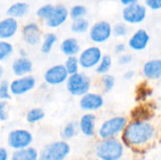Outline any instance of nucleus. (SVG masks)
<instances>
[{
  "label": "nucleus",
  "mask_w": 161,
  "mask_h": 160,
  "mask_svg": "<svg viewBox=\"0 0 161 160\" xmlns=\"http://www.w3.org/2000/svg\"><path fill=\"white\" fill-rule=\"evenodd\" d=\"M18 30V23L13 17H7L0 21V39L7 40L15 35Z\"/></svg>",
  "instance_id": "obj_15"
},
{
  "label": "nucleus",
  "mask_w": 161,
  "mask_h": 160,
  "mask_svg": "<svg viewBox=\"0 0 161 160\" xmlns=\"http://www.w3.org/2000/svg\"><path fill=\"white\" fill-rule=\"evenodd\" d=\"M36 84V80L31 75L20 76L17 79H14L10 84V92L14 95H22L31 91Z\"/></svg>",
  "instance_id": "obj_11"
},
{
  "label": "nucleus",
  "mask_w": 161,
  "mask_h": 160,
  "mask_svg": "<svg viewBox=\"0 0 161 160\" xmlns=\"http://www.w3.org/2000/svg\"><path fill=\"white\" fill-rule=\"evenodd\" d=\"M90 39L95 43H103L108 41L112 35V26L107 21H99L91 26Z\"/></svg>",
  "instance_id": "obj_5"
},
{
  "label": "nucleus",
  "mask_w": 161,
  "mask_h": 160,
  "mask_svg": "<svg viewBox=\"0 0 161 160\" xmlns=\"http://www.w3.org/2000/svg\"><path fill=\"white\" fill-rule=\"evenodd\" d=\"M86 13H87V8L83 5H75L72 7L69 11V15L71 16L73 20L82 18L86 15Z\"/></svg>",
  "instance_id": "obj_28"
},
{
  "label": "nucleus",
  "mask_w": 161,
  "mask_h": 160,
  "mask_svg": "<svg viewBox=\"0 0 161 160\" xmlns=\"http://www.w3.org/2000/svg\"><path fill=\"white\" fill-rule=\"evenodd\" d=\"M69 16V11L66 7L62 5L56 6L51 16L46 20V25L49 27L56 28L64 24Z\"/></svg>",
  "instance_id": "obj_13"
},
{
  "label": "nucleus",
  "mask_w": 161,
  "mask_h": 160,
  "mask_svg": "<svg viewBox=\"0 0 161 160\" xmlns=\"http://www.w3.org/2000/svg\"><path fill=\"white\" fill-rule=\"evenodd\" d=\"M123 19L126 24L138 25L143 22L147 15V9L143 5L139 3L125 7L123 10Z\"/></svg>",
  "instance_id": "obj_7"
},
{
  "label": "nucleus",
  "mask_w": 161,
  "mask_h": 160,
  "mask_svg": "<svg viewBox=\"0 0 161 160\" xmlns=\"http://www.w3.org/2000/svg\"><path fill=\"white\" fill-rule=\"evenodd\" d=\"M126 125V120L123 117H114L108 121H106L100 130L99 135L103 139H108L109 137H112L116 134H118L120 131H122Z\"/></svg>",
  "instance_id": "obj_9"
},
{
  "label": "nucleus",
  "mask_w": 161,
  "mask_h": 160,
  "mask_svg": "<svg viewBox=\"0 0 161 160\" xmlns=\"http://www.w3.org/2000/svg\"><path fill=\"white\" fill-rule=\"evenodd\" d=\"M150 114H151L150 110L143 106L138 107L133 111V117L137 119V121H143L145 119H149Z\"/></svg>",
  "instance_id": "obj_31"
},
{
  "label": "nucleus",
  "mask_w": 161,
  "mask_h": 160,
  "mask_svg": "<svg viewBox=\"0 0 161 160\" xmlns=\"http://www.w3.org/2000/svg\"><path fill=\"white\" fill-rule=\"evenodd\" d=\"M13 51L11 43L6 41H0V60H3L10 56Z\"/></svg>",
  "instance_id": "obj_32"
},
{
  "label": "nucleus",
  "mask_w": 161,
  "mask_h": 160,
  "mask_svg": "<svg viewBox=\"0 0 161 160\" xmlns=\"http://www.w3.org/2000/svg\"><path fill=\"white\" fill-rule=\"evenodd\" d=\"M150 41V36L145 29L137 30L128 40V46L134 51L144 50Z\"/></svg>",
  "instance_id": "obj_12"
},
{
  "label": "nucleus",
  "mask_w": 161,
  "mask_h": 160,
  "mask_svg": "<svg viewBox=\"0 0 161 160\" xmlns=\"http://www.w3.org/2000/svg\"><path fill=\"white\" fill-rule=\"evenodd\" d=\"M54 8H55V6H53L51 4H47V5L42 6L37 10V15L39 16L40 19H42V20L46 21L51 16V14L53 13Z\"/></svg>",
  "instance_id": "obj_29"
},
{
  "label": "nucleus",
  "mask_w": 161,
  "mask_h": 160,
  "mask_svg": "<svg viewBox=\"0 0 161 160\" xmlns=\"http://www.w3.org/2000/svg\"><path fill=\"white\" fill-rule=\"evenodd\" d=\"M89 27H90V24L88 20H86L84 17L75 19L71 25V30L74 33H77V34L85 33L86 31H88Z\"/></svg>",
  "instance_id": "obj_23"
},
{
  "label": "nucleus",
  "mask_w": 161,
  "mask_h": 160,
  "mask_svg": "<svg viewBox=\"0 0 161 160\" xmlns=\"http://www.w3.org/2000/svg\"><path fill=\"white\" fill-rule=\"evenodd\" d=\"M133 76H134V72L133 71H127L124 74V78L125 80H130L131 78H133Z\"/></svg>",
  "instance_id": "obj_43"
},
{
  "label": "nucleus",
  "mask_w": 161,
  "mask_h": 160,
  "mask_svg": "<svg viewBox=\"0 0 161 160\" xmlns=\"http://www.w3.org/2000/svg\"><path fill=\"white\" fill-rule=\"evenodd\" d=\"M102 57L103 54L99 47L90 46L80 53L78 60L83 69H92L98 65Z\"/></svg>",
  "instance_id": "obj_8"
},
{
  "label": "nucleus",
  "mask_w": 161,
  "mask_h": 160,
  "mask_svg": "<svg viewBox=\"0 0 161 160\" xmlns=\"http://www.w3.org/2000/svg\"><path fill=\"white\" fill-rule=\"evenodd\" d=\"M44 116H45L44 111L42 108H32L26 114V121L30 124H34V123L42 121L44 118Z\"/></svg>",
  "instance_id": "obj_27"
},
{
  "label": "nucleus",
  "mask_w": 161,
  "mask_h": 160,
  "mask_svg": "<svg viewBox=\"0 0 161 160\" xmlns=\"http://www.w3.org/2000/svg\"><path fill=\"white\" fill-rule=\"evenodd\" d=\"M132 61V56L129 54H121L119 58V63L122 65H126L129 64Z\"/></svg>",
  "instance_id": "obj_39"
},
{
  "label": "nucleus",
  "mask_w": 161,
  "mask_h": 160,
  "mask_svg": "<svg viewBox=\"0 0 161 160\" xmlns=\"http://www.w3.org/2000/svg\"><path fill=\"white\" fill-rule=\"evenodd\" d=\"M2 75H3V68H2V66L0 65V78L2 77Z\"/></svg>",
  "instance_id": "obj_44"
},
{
  "label": "nucleus",
  "mask_w": 161,
  "mask_h": 160,
  "mask_svg": "<svg viewBox=\"0 0 161 160\" xmlns=\"http://www.w3.org/2000/svg\"><path fill=\"white\" fill-rule=\"evenodd\" d=\"M8 153L5 148L0 147V160H8Z\"/></svg>",
  "instance_id": "obj_41"
},
{
  "label": "nucleus",
  "mask_w": 161,
  "mask_h": 160,
  "mask_svg": "<svg viewBox=\"0 0 161 160\" xmlns=\"http://www.w3.org/2000/svg\"><path fill=\"white\" fill-rule=\"evenodd\" d=\"M60 50L67 57L75 56L80 51V45H79V43H78L76 39H75V38H68V39H65L61 42Z\"/></svg>",
  "instance_id": "obj_19"
},
{
  "label": "nucleus",
  "mask_w": 161,
  "mask_h": 160,
  "mask_svg": "<svg viewBox=\"0 0 161 160\" xmlns=\"http://www.w3.org/2000/svg\"><path fill=\"white\" fill-rule=\"evenodd\" d=\"M32 71V62L26 58H19L12 63V72L17 76H24Z\"/></svg>",
  "instance_id": "obj_18"
},
{
  "label": "nucleus",
  "mask_w": 161,
  "mask_h": 160,
  "mask_svg": "<svg viewBox=\"0 0 161 160\" xmlns=\"http://www.w3.org/2000/svg\"><path fill=\"white\" fill-rule=\"evenodd\" d=\"M129 28L125 23H118L112 26V35L116 37H125L128 34Z\"/></svg>",
  "instance_id": "obj_30"
},
{
  "label": "nucleus",
  "mask_w": 161,
  "mask_h": 160,
  "mask_svg": "<svg viewBox=\"0 0 161 160\" xmlns=\"http://www.w3.org/2000/svg\"><path fill=\"white\" fill-rule=\"evenodd\" d=\"M66 88L72 95L83 96L90 91L91 79L88 75L79 72L70 74L66 80Z\"/></svg>",
  "instance_id": "obj_2"
},
{
  "label": "nucleus",
  "mask_w": 161,
  "mask_h": 160,
  "mask_svg": "<svg viewBox=\"0 0 161 160\" xmlns=\"http://www.w3.org/2000/svg\"><path fill=\"white\" fill-rule=\"evenodd\" d=\"M123 152L124 148L122 144L115 140L105 141L96 149L98 157L103 160H118L123 156Z\"/></svg>",
  "instance_id": "obj_4"
},
{
  "label": "nucleus",
  "mask_w": 161,
  "mask_h": 160,
  "mask_svg": "<svg viewBox=\"0 0 161 160\" xmlns=\"http://www.w3.org/2000/svg\"><path fill=\"white\" fill-rule=\"evenodd\" d=\"M58 40V37L56 34L54 33H48L46 36H45V39L42 42V48H41V51L43 53V54H48L50 53V51L52 50L54 44L56 43Z\"/></svg>",
  "instance_id": "obj_25"
},
{
  "label": "nucleus",
  "mask_w": 161,
  "mask_h": 160,
  "mask_svg": "<svg viewBox=\"0 0 161 160\" xmlns=\"http://www.w3.org/2000/svg\"><path fill=\"white\" fill-rule=\"evenodd\" d=\"M143 75L152 80H157L161 78V59H151L144 63L142 67Z\"/></svg>",
  "instance_id": "obj_16"
},
{
  "label": "nucleus",
  "mask_w": 161,
  "mask_h": 160,
  "mask_svg": "<svg viewBox=\"0 0 161 160\" xmlns=\"http://www.w3.org/2000/svg\"><path fill=\"white\" fill-rule=\"evenodd\" d=\"M104 105V99L100 94L87 92L80 100V108L84 110H97Z\"/></svg>",
  "instance_id": "obj_14"
},
{
  "label": "nucleus",
  "mask_w": 161,
  "mask_h": 160,
  "mask_svg": "<svg viewBox=\"0 0 161 160\" xmlns=\"http://www.w3.org/2000/svg\"><path fill=\"white\" fill-rule=\"evenodd\" d=\"M33 141L32 134L25 129L12 130L8 136V144L13 150L28 147Z\"/></svg>",
  "instance_id": "obj_6"
},
{
  "label": "nucleus",
  "mask_w": 161,
  "mask_h": 160,
  "mask_svg": "<svg viewBox=\"0 0 161 160\" xmlns=\"http://www.w3.org/2000/svg\"><path fill=\"white\" fill-rule=\"evenodd\" d=\"M75 133H76V125H75V123H70L64 127V129L62 131V137L64 139H72L75 135Z\"/></svg>",
  "instance_id": "obj_34"
},
{
  "label": "nucleus",
  "mask_w": 161,
  "mask_h": 160,
  "mask_svg": "<svg viewBox=\"0 0 161 160\" xmlns=\"http://www.w3.org/2000/svg\"><path fill=\"white\" fill-rule=\"evenodd\" d=\"M70 153V146L64 141H57L46 145L41 154L39 160H63Z\"/></svg>",
  "instance_id": "obj_3"
},
{
  "label": "nucleus",
  "mask_w": 161,
  "mask_h": 160,
  "mask_svg": "<svg viewBox=\"0 0 161 160\" xmlns=\"http://www.w3.org/2000/svg\"><path fill=\"white\" fill-rule=\"evenodd\" d=\"M95 116L92 114H85L80 120V129L86 136H92L94 134Z\"/></svg>",
  "instance_id": "obj_22"
},
{
  "label": "nucleus",
  "mask_w": 161,
  "mask_h": 160,
  "mask_svg": "<svg viewBox=\"0 0 161 160\" xmlns=\"http://www.w3.org/2000/svg\"><path fill=\"white\" fill-rule=\"evenodd\" d=\"M102 83H103V88L105 92H108L110 91L115 85V78L113 75L111 74H104V76L102 77Z\"/></svg>",
  "instance_id": "obj_33"
},
{
  "label": "nucleus",
  "mask_w": 161,
  "mask_h": 160,
  "mask_svg": "<svg viewBox=\"0 0 161 160\" xmlns=\"http://www.w3.org/2000/svg\"><path fill=\"white\" fill-rule=\"evenodd\" d=\"M125 50H126V46H125V43H122V42L117 43V44L115 45V47H114V51H115L117 54H124Z\"/></svg>",
  "instance_id": "obj_40"
},
{
  "label": "nucleus",
  "mask_w": 161,
  "mask_h": 160,
  "mask_svg": "<svg viewBox=\"0 0 161 160\" xmlns=\"http://www.w3.org/2000/svg\"><path fill=\"white\" fill-rule=\"evenodd\" d=\"M10 98V88L7 81H3L0 84V99L6 100Z\"/></svg>",
  "instance_id": "obj_35"
},
{
  "label": "nucleus",
  "mask_w": 161,
  "mask_h": 160,
  "mask_svg": "<svg viewBox=\"0 0 161 160\" xmlns=\"http://www.w3.org/2000/svg\"><path fill=\"white\" fill-rule=\"evenodd\" d=\"M150 94H151V90H149L147 88V86H145V85L141 86L138 90V98H140V100L145 99Z\"/></svg>",
  "instance_id": "obj_36"
},
{
  "label": "nucleus",
  "mask_w": 161,
  "mask_h": 160,
  "mask_svg": "<svg viewBox=\"0 0 161 160\" xmlns=\"http://www.w3.org/2000/svg\"><path fill=\"white\" fill-rule=\"evenodd\" d=\"M139 0H120L121 4L124 5L125 7H127V6H131V5H134V4H137Z\"/></svg>",
  "instance_id": "obj_42"
},
{
  "label": "nucleus",
  "mask_w": 161,
  "mask_h": 160,
  "mask_svg": "<svg viewBox=\"0 0 161 160\" xmlns=\"http://www.w3.org/2000/svg\"><path fill=\"white\" fill-rule=\"evenodd\" d=\"M69 76V74L64 65L58 64L49 68L44 74V80L49 85H59L64 83Z\"/></svg>",
  "instance_id": "obj_10"
},
{
  "label": "nucleus",
  "mask_w": 161,
  "mask_h": 160,
  "mask_svg": "<svg viewBox=\"0 0 161 160\" xmlns=\"http://www.w3.org/2000/svg\"><path fill=\"white\" fill-rule=\"evenodd\" d=\"M64 66H65V68H66V70L70 75V74H74L78 73L80 64H79L78 58L75 56H70L66 59Z\"/></svg>",
  "instance_id": "obj_26"
},
{
  "label": "nucleus",
  "mask_w": 161,
  "mask_h": 160,
  "mask_svg": "<svg viewBox=\"0 0 161 160\" xmlns=\"http://www.w3.org/2000/svg\"><path fill=\"white\" fill-rule=\"evenodd\" d=\"M8 118L7 111V103L5 101L0 102V121H7Z\"/></svg>",
  "instance_id": "obj_38"
},
{
  "label": "nucleus",
  "mask_w": 161,
  "mask_h": 160,
  "mask_svg": "<svg viewBox=\"0 0 161 160\" xmlns=\"http://www.w3.org/2000/svg\"><path fill=\"white\" fill-rule=\"evenodd\" d=\"M145 5L152 10L161 9V0H145Z\"/></svg>",
  "instance_id": "obj_37"
},
{
  "label": "nucleus",
  "mask_w": 161,
  "mask_h": 160,
  "mask_svg": "<svg viewBox=\"0 0 161 160\" xmlns=\"http://www.w3.org/2000/svg\"><path fill=\"white\" fill-rule=\"evenodd\" d=\"M112 65V58L109 55H104L96 66V72L99 74H106L108 73Z\"/></svg>",
  "instance_id": "obj_24"
},
{
  "label": "nucleus",
  "mask_w": 161,
  "mask_h": 160,
  "mask_svg": "<svg viewBox=\"0 0 161 160\" xmlns=\"http://www.w3.org/2000/svg\"><path fill=\"white\" fill-rule=\"evenodd\" d=\"M153 125L145 121H136L131 123L125 130L124 140L131 145H142L149 141L154 136Z\"/></svg>",
  "instance_id": "obj_1"
},
{
  "label": "nucleus",
  "mask_w": 161,
  "mask_h": 160,
  "mask_svg": "<svg viewBox=\"0 0 161 160\" xmlns=\"http://www.w3.org/2000/svg\"><path fill=\"white\" fill-rule=\"evenodd\" d=\"M23 38L24 41L30 45H36L41 40V31L39 26L34 24H28L23 28Z\"/></svg>",
  "instance_id": "obj_17"
},
{
  "label": "nucleus",
  "mask_w": 161,
  "mask_h": 160,
  "mask_svg": "<svg viewBox=\"0 0 161 160\" xmlns=\"http://www.w3.org/2000/svg\"><path fill=\"white\" fill-rule=\"evenodd\" d=\"M29 10V6L25 2H16L12 4L7 10V14L9 17L21 18L24 17Z\"/></svg>",
  "instance_id": "obj_21"
},
{
  "label": "nucleus",
  "mask_w": 161,
  "mask_h": 160,
  "mask_svg": "<svg viewBox=\"0 0 161 160\" xmlns=\"http://www.w3.org/2000/svg\"><path fill=\"white\" fill-rule=\"evenodd\" d=\"M11 160H39V153L32 147L15 150L11 156Z\"/></svg>",
  "instance_id": "obj_20"
}]
</instances>
